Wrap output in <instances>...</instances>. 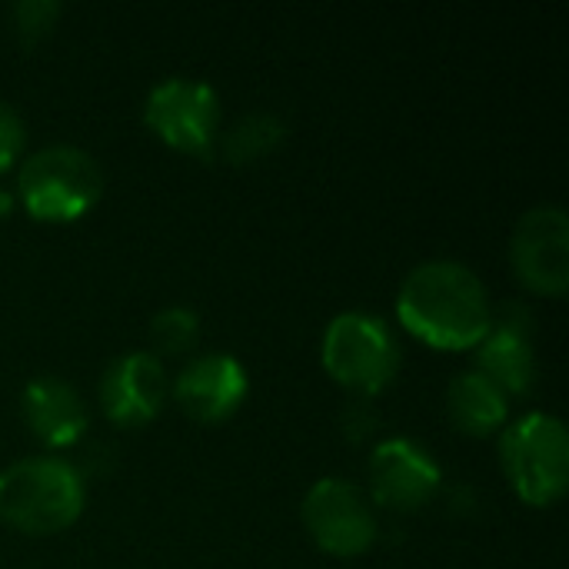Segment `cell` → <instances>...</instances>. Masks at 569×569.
Returning a JSON list of instances; mask_svg holds the SVG:
<instances>
[{
    "instance_id": "cell-1",
    "label": "cell",
    "mask_w": 569,
    "mask_h": 569,
    "mask_svg": "<svg viewBox=\"0 0 569 569\" xmlns=\"http://www.w3.org/2000/svg\"><path fill=\"white\" fill-rule=\"evenodd\" d=\"M400 323L437 350H473L493 327L483 280L460 260L417 263L397 293Z\"/></svg>"
},
{
    "instance_id": "cell-2",
    "label": "cell",
    "mask_w": 569,
    "mask_h": 569,
    "mask_svg": "<svg viewBox=\"0 0 569 569\" xmlns=\"http://www.w3.org/2000/svg\"><path fill=\"white\" fill-rule=\"evenodd\" d=\"M83 473L63 457H23L0 470V520L20 533H60L83 513Z\"/></svg>"
},
{
    "instance_id": "cell-3",
    "label": "cell",
    "mask_w": 569,
    "mask_h": 569,
    "mask_svg": "<svg viewBox=\"0 0 569 569\" xmlns=\"http://www.w3.org/2000/svg\"><path fill=\"white\" fill-rule=\"evenodd\" d=\"M103 193L100 163L73 143H47L23 157L17 170V197L37 220L63 223L83 217Z\"/></svg>"
},
{
    "instance_id": "cell-4",
    "label": "cell",
    "mask_w": 569,
    "mask_h": 569,
    "mask_svg": "<svg viewBox=\"0 0 569 569\" xmlns=\"http://www.w3.org/2000/svg\"><path fill=\"white\" fill-rule=\"evenodd\" d=\"M500 463L523 503H557L569 487L567 423L547 410L523 413L500 433Z\"/></svg>"
},
{
    "instance_id": "cell-5",
    "label": "cell",
    "mask_w": 569,
    "mask_h": 569,
    "mask_svg": "<svg viewBox=\"0 0 569 569\" xmlns=\"http://www.w3.org/2000/svg\"><path fill=\"white\" fill-rule=\"evenodd\" d=\"M320 360L337 383L373 397L397 380L403 353L383 317L370 310H343L323 330Z\"/></svg>"
},
{
    "instance_id": "cell-6",
    "label": "cell",
    "mask_w": 569,
    "mask_h": 569,
    "mask_svg": "<svg viewBox=\"0 0 569 569\" xmlns=\"http://www.w3.org/2000/svg\"><path fill=\"white\" fill-rule=\"evenodd\" d=\"M143 123L173 150L207 157L220 130V97L207 80L167 77L143 100Z\"/></svg>"
},
{
    "instance_id": "cell-7",
    "label": "cell",
    "mask_w": 569,
    "mask_h": 569,
    "mask_svg": "<svg viewBox=\"0 0 569 569\" xmlns=\"http://www.w3.org/2000/svg\"><path fill=\"white\" fill-rule=\"evenodd\" d=\"M313 543L330 557H360L377 543L380 523L367 497L343 477L317 480L300 507Z\"/></svg>"
},
{
    "instance_id": "cell-8",
    "label": "cell",
    "mask_w": 569,
    "mask_h": 569,
    "mask_svg": "<svg viewBox=\"0 0 569 569\" xmlns=\"http://www.w3.org/2000/svg\"><path fill=\"white\" fill-rule=\"evenodd\" d=\"M510 267L517 280L543 297H563L569 287V217L560 203L530 207L510 237Z\"/></svg>"
},
{
    "instance_id": "cell-9",
    "label": "cell",
    "mask_w": 569,
    "mask_h": 569,
    "mask_svg": "<svg viewBox=\"0 0 569 569\" xmlns=\"http://www.w3.org/2000/svg\"><path fill=\"white\" fill-rule=\"evenodd\" d=\"M443 483L440 463L410 437L380 440L370 453V493L387 510H420Z\"/></svg>"
},
{
    "instance_id": "cell-10",
    "label": "cell",
    "mask_w": 569,
    "mask_h": 569,
    "mask_svg": "<svg viewBox=\"0 0 569 569\" xmlns=\"http://www.w3.org/2000/svg\"><path fill=\"white\" fill-rule=\"evenodd\" d=\"M170 393L167 370L157 353L150 350H130L107 363L100 377V407L107 420L117 427H140L150 423Z\"/></svg>"
},
{
    "instance_id": "cell-11",
    "label": "cell",
    "mask_w": 569,
    "mask_h": 569,
    "mask_svg": "<svg viewBox=\"0 0 569 569\" xmlns=\"http://www.w3.org/2000/svg\"><path fill=\"white\" fill-rule=\"evenodd\" d=\"M250 377L233 353H200L173 380V400L200 423H220L247 400Z\"/></svg>"
},
{
    "instance_id": "cell-12",
    "label": "cell",
    "mask_w": 569,
    "mask_h": 569,
    "mask_svg": "<svg viewBox=\"0 0 569 569\" xmlns=\"http://www.w3.org/2000/svg\"><path fill=\"white\" fill-rule=\"evenodd\" d=\"M477 370L497 383L507 397L530 393L537 383V350L530 337L527 307L507 303L500 317H493L490 333L477 343Z\"/></svg>"
},
{
    "instance_id": "cell-13",
    "label": "cell",
    "mask_w": 569,
    "mask_h": 569,
    "mask_svg": "<svg viewBox=\"0 0 569 569\" xmlns=\"http://www.w3.org/2000/svg\"><path fill=\"white\" fill-rule=\"evenodd\" d=\"M20 413L27 430L50 450L73 447L90 427L87 403L77 387L50 373L27 380L20 393Z\"/></svg>"
},
{
    "instance_id": "cell-14",
    "label": "cell",
    "mask_w": 569,
    "mask_h": 569,
    "mask_svg": "<svg viewBox=\"0 0 569 569\" xmlns=\"http://www.w3.org/2000/svg\"><path fill=\"white\" fill-rule=\"evenodd\" d=\"M447 413L457 430L470 437H490L507 427L510 400L480 370H463L447 387Z\"/></svg>"
},
{
    "instance_id": "cell-15",
    "label": "cell",
    "mask_w": 569,
    "mask_h": 569,
    "mask_svg": "<svg viewBox=\"0 0 569 569\" xmlns=\"http://www.w3.org/2000/svg\"><path fill=\"white\" fill-rule=\"evenodd\" d=\"M287 137V123L283 117L270 113V110H253L243 113L227 133H223V157L230 163H257L267 153H273Z\"/></svg>"
},
{
    "instance_id": "cell-16",
    "label": "cell",
    "mask_w": 569,
    "mask_h": 569,
    "mask_svg": "<svg viewBox=\"0 0 569 569\" xmlns=\"http://www.w3.org/2000/svg\"><path fill=\"white\" fill-rule=\"evenodd\" d=\"M197 340H200V313L197 310L173 303V307H163L153 313L150 343L160 353H187Z\"/></svg>"
},
{
    "instance_id": "cell-17",
    "label": "cell",
    "mask_w": 569,
    "mask_h": 569,
    "mask_svg": "<svg viewBox=\"0 0 569 569\" xmlns=\"http://www.w3.org/2000/svg\"><path fill=\"white\" fill-rule=\"evenodd\" d=\"M60 10H63V7H60L57 0H20V3H13L10 17H13V30H17V37H20L23 43H37V40H43V37L53 30V23H57Z\"/></svg>"
},
{
    "instance_id": "cell-18",
    "label": "cell",
    "mask_w": 569,
    "mask_h": 569,
    "mask_svg": "<svg viewBox=\"0 0 569 569\" xmlns=\"http://www.w3.org/2000/svg\"><path fill=\"white\" fill-rule=\"evenodd\" d=\"M23 143H27L23 117H20L7 100H0V173L10 170V167L20 160Z\"/></svg>"
},
{
    "instance_id": "cell-19",
    "label": "cell",
    "mask_w": 569,
    "mask_h": 569,
    "mask_svg": "<svg viewBox=\"0 0 569 569\" xmlns=\"http://www.w3.org/2000/svg\"><path fill=\"white\" fill-rule=\"evenodd\" d=\"M13 203H17V200H13V193L0 187V220H7V217H10V210H13Z\"/></svg>"
}]
</instances>
